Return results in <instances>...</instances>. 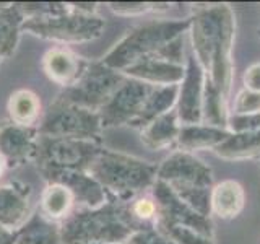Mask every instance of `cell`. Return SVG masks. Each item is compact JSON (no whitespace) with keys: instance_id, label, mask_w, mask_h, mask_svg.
<instances>
[{"instance_id":"obj_1","label":"cell","mask_w":260,"mask_h":244,"mask_svg":"<svg viewBox=\"0 0 260 244\" xmlns=\"http://www.w3.org/2000/svg\"><path fill=\"white\" fill-rule=\"evenodd\" d=\"M192 54L199 60L205 75L224 96H230L234 62L233 47L236 20L230 5H211L199 8L190 16Z\"/></svg>"},{"instance_id":"obj_2","label":"cell","mask_w":260,"mask_h":244,"mask_svg":"<svg viewBox=\"0 0 260 244\" xmlns=\"http://www.w3.org/2000/svg\"><path fill=\"white\" fill-rule=\"evenodd\" d=\"M60 225L62 244H127L142 225L128 202L108 200L98 208H75Z\"/></svg>"},{"instance_id":"obj_3","label":"cell","mask_w":260,"mask_h":244,"mask_svg":"<svg viewBox=\"0 0 260 244\" xmlns=\"http://www.w3.org/2000/svg\"><path fill=\"white\" fill-rule=\"evenodd\" d=\"M86 171L103 186L108 197L117 202L143 195L158 177V165L104 146Z\"/></svg>"},{"instance_id":"obj_4","label":"cell","mask_w":260,"mask_h":244,"mask_svg":"<svg viewBox=\"0 0 260 244\" xmlns=\"http://www.w3.org/2000/svg\"><path fill=\"white\" fill-rule=\"evenodd\" d=\"M190 18L187 20H151L132 28L127 35L119 39L101 62L109 69L124 72L132 64L156 55L162 47L173 39L189 33Z\"/></svg>"},{"instance_id":"obj_5","label":"cell","mask_w":260,"mask_h":244,"mask_svg":"<svg viewBox=\"0 0 260 244\" xmlns=\"http://www.w3.org/2000/svg\"><path fill=\"white\" fill-rule=\"evenodd\" d=\"M158 181L166 182L181 200L203 217H210L213 173L195 153L176 150L158 166Z\"/></svg>"},{"instance_id":"obj_6","label":"cell","mask_w":260,"mask_h":244,"mask_svg":"<svg viewBox=\"0 0 260 244\" xmlns=\"http://www.w3.org/2000/svg\"><path fill=\"white\" fill-rule=\"evenodd\" d=\"M69 12L23 21V33L57 44H78L98 39L106 23L98 15V4L69 2Z\"/></svg>"},{"instance_id":"obj_7","label":"cell","mask_w":260,"mask_h":244,"mask_svg":"<svg viewBox=\"0 0 260 244\" xmlns=\"http://www.w3.org/2000/svg\"><path fill=\"white\" fill-rule=\"evenodd\" d=\"M101 148L100 140L39 135L32 163H36L39 173L63 169L86 171Z\"/></svg>"},{"instance_id":"obj_8","label":"cell","mask_w":260,"mask_h":244,"mask_svg":"<svg viewBox=\"0 0 260 244\" xmlns=\"http://www.w3.org/2000/svg\"><path fill=\"white\" fill-rule=\"evenodd\" d=\"M103 130L98 111L62 103L59 100H54L49 106L38 126L39 135L80 138V140H100Z\"/></svg>"},{"instance_id":"obj_9","label":"cell","mask_w":260,"mask_h":244,"mask_svg":"<svg viewBox=\"0 0 260 244\" xmlns=\"http://www.w3.org/2000/svg\"><path fill=\"white\" fill-rule=\"evenodd\" d=\"M124 80V73L109 69L101 60L89 62L77 83L63 88L55 100L91 111H100Z\"/></svg>"},{"instance_id":"obj_10","label":"cell","mask_w":260,"mask_h":244,"mask_svg":"<svg viewBox=\"0 0 260 244\" xmlns=\"http://www.w3.org/2000/svg\"><path fill=\"white\" fill-rule=\"evenodd\" d=\"M153 86L134 78H127L112 93L103 108L98 111L101 117L103 129H112L120 126H130L142 112L146 98Z\"/></svg>"},{"instance_id":"obj_11","label":"cell","mask_w":260,"mask_h":244,"mask_svg":"<svg viewBox=\"0 0 260 244\" xmlns=\"http://www.w3.org/2000/svg\"><path fill=\"white\" fill-rule=\"evenodd\" d=\"M150 191L158 208L154 223L189 226L192 230H197L199 233L213 238V225H211L210 217H203L187 205L166 182L156 179V182L153 184Z\"/></svg>"},{"instance_id":"obj_12","label":"cell","mask_w":260,"mask_h":244,"mask_svg":"<svg viewBox=\"0 0 260 244\" xmlns=\"http://www.w3.org/2000/svg\"><path fill=\"white\" fill-rule=\"evenodd\" d=\"M205 70L190 52L185 60V73L179 83L176 112L181 126L202 124L203 86H205Z\"/></svg>"},{"instance_id":"obj_13","label":"cell","mask_w":260,"mask_h":244,"mask_svg":"<svg viewBox=\"0 0 260 244\" xmlns=\"http://www.w3.org/2000/svg\"><path fill=\"white\" fill-rule=\"evenodd\" d=\"M46 182H59L72 192L75 208H98L109 200L103 186L88 171H44L41 173Z\"/></svg>"},{"instance_id":"obj_14","label":"cell","mask_w":260,"mask_h":244,"mask_svg":"<svg viewBox=\"0 0 260 244\" xmlns=\"http://www.w3.org/2000/svg\"><path fill=\"white\" fill-rule=\"evenodd\" d=\"M38 127H24L5 122L0 126V157L7 168H20L29 161H35Z\"/></svg>"},{"instance_id":"obj_15","label":"cell","mask_w":260,"mask_h":244,"mask_svg":"<svg viewBox=\"0 0 260 244\" xmlns=\"http://www.w3.org/2000/svg\"><path fill=\"white\" fill-rule=\"evenodd\" d=\"M32 189L24 182H8L0 186V228L16 233L32 215Z\"/></svg>"},{"instance_id":"obj_16","label":"cell","mask_w":260,"mask_h":244,"mask_svg":"<svg viewBox=\"0 0 260 244\" xmlns=\"http://www.w3.org/2000/svg\"><path fill=\"white\" fill-rule=\"evenodd\" d=\"M89 60L65 47H52L43 55V70L47 78L62 88L77 83L83 75Z\"/></svg>"},{"instance_id":"obj_17","label":"cell","mask_w":260,"mask_h":244,"mask_svg":"<svg viewBox=\"0 0 260 244\" xmlns=\"http://www.w3.org/2000/svg\"><path fill=\"white\" fill-rule=\"evenodd\" d=\"M127 78L143 81L151 86H171L179 85L184 78L185 65L168 62L156 55L145 57V59L132 64L124 72Z\"/></svg>"},{"instance_id":"obj_18","label":"cell","mask_w":260,"mask_h":244,"mask_svg":"<svg viewBox=\"0 0 260 244\" xmlns=\"http://www.w3.org/2000/svg\"><path fill=\"white\" fill-rule=\"evenodd\" d=\"M246 205V191L241 182L234 179L224 181L211 187L210 211L221 220H233L238 217Z\"/></svg>"},{"instance_id":"obj_19","label":"cell","mask_w":260,"mask_h":244,"mask_svg":"<svg viewBox=\"0 0 260 244\" xmlns=\"http://www.w3.org/2000/svg\"><path fill=\"white\" fill-rule=\"evenodd\" d=\"M231 132L228 129L211 127L207 124H195V126H181L177 137V148L182 151L195 153L200 150L213 151L218 145H221Z\"/></svg>"},{"instance_id":"obj_20","label":"cell","mask_w":260,"mask_h":244,"mask_svg":"<svg viewBox=\"0 0 260 244\" xmlns=\"http://www.w3.org/2000/svg\"><path fill=\"white\" fill-rule=\"evenodd\" d=\"M179 130H181V122L177 119L176 109H173L142 129L140 140L150 150H165L177 143Z\"/></svg>"},{"instance_id":"obj_21","label":"cell","mask_w":260,"mask_h":244,"mask_svg":"<svg viewBox=\"0 0 260 244\" xmlns=\"http://www.w3.org/2000/svg\"><path fill=\"white\" fill-rule=\"evenodd\" d=\"M177 93H179V85L153 86L151 93L148 95V98H146V101L143 104L142 112L138 114V117L130 124V127L142 130L156 117L176 109Z\"/></svg>"},{"instance_id":"obj_22","label":"cell","mask_w":260,"mask_h":244,"mask_svg":"<svg viewBox=\"0 0 260 244\" xmlns=\"http://www.w3.org/2000/svg\"><path fill=\"white\" fill-rule=\"evenodd\" d=\"M15 244H62L60 225L51 222L41 211H32L29 220L16 231Z\"/></svg>"},{"instance_id":"obj_23","label":"cell","mask_w":260,"mask_h":244,"mask_svg":"<svg viewBox=\"0 0 260 244\" xmlns=\"http://www.w3.org/2000/svg\"><path fill=\"white\" fill-rule=\"evenodd\" d=\"M216 157L231 161L252 160L260 157V129L249 132L231 134L213 150Z\"/></svg>"},{"instance_id":"obj_24","label":"cell","mask_w":260,"mask_h":244,"mask_svg":"<svg viewBox=\"0 0 260 244\" xmlns=\"http://www.w3.org/2000/svg\"><path fill=\"white\" fill-rule=\"evenodd\" d=\"M75 210V199L65 186L59 182H46V189L41 195L39 211L51 222H63Z\"/></svg>"},{"instance_id":"obj_25","label":"cell","mask_w":260,"mask_h":244,"mask_svg":"<svg viewBox=\"0 0 260 244\" xmlns=\"http://www.w3.org/2000/svg\"><path fill=\"white\" fill-rule=\"evenodd\" d=\"M10 122L24 127H38L36 122L41 116V101L31 89H16L7 103Z\"/></svg>"},{"instance_id":"obj_26","label":"cell","mask_w":260,"mask_h":244,"mask_svg":"<svg viewBox=\"0 0 260 244\" xmlns=\"http://www.w3.org/2000/svg\"><path fill=\"white\" fill-rule=\"evenodd\" d=\"M231 112L228 109V96L211 83V80L205 77L203 86V104H202V124L211 127L228 129Z\"/></svg>"},{"instance_id":"obj_27","label":"cell","mask_w":260,"mask_h":244,"mask_svg":"<svg viewBox=\"0 0 260 244\" xmlns=\"http://www.w3.org/2000/svg\"><path fill=\"white\" fill-rule=\"evenodd\" d=\"M23 15L15 4L0 7V59H8L20 43L23 33Z\"/></svg>"},{"instance_id":"obj_28","label":"cell","mask_w":260,"mask_h":244,"mask_svg":"<svg viewBox=\"0 0 260 244\" xmlns=\"http://www.w3.org/2000/svg\"><path fill=\"white\" fill-rule=\"evenodd\" d=\"M154 228L159 230L162 234H166L168 238L173 239L176 244H215L211 236L202 234L197 230H192L189 226L154 223Z\"/></svg>"},{"instance_id":"obj_29","label":"cell","mask_w":260,"mask_h":244,"mask_svg":"<svg viewBox=\"0 0 260 244\" xmlns=\"http://www.w3.org/2000/svg\"><path fill=\"white\" fill-rule=\"evenodd\" d=\"M108 8L120 16H138L150 12L168 10L169 4H153V2H109Z\"/></svg>"},{"instance_id":"obj_30","label":"cell","mask_w":260,"mask_h":244,"mask_svg":"<svg viewBox=\"0 0 260 244\" xmlns=\"http://www.w3.org/2000/svg\"><path fill=\"white\" fill-rule=\"evenodd\" d=\"M130 211L135 217L137 222H140L142 225H154V220H156V202L150 195H138L137 199L128 202Z\"/></svg>"},{"instance_id":"obj_31","label":"cell","mask_w":260,"mask_h":244,"mask_svg":"<svg viewBox=\"0 0 260 244\" xmlns=\"http://www.w3.org/2000/svg\"><path fill=\"white\" fill-rule=\"evenodd\" d=\"M254 112H260V93H254L242 88L238 93V96H236L231 114L241 116V114H254Z\"/></svg>"},{"instance_id":"obj_32","label":"cell","mask_w":260,"mask_h":244,"mask_svg":"<svg viewBox=\"0 0 260 244\" xmlns=\"http://www.w3.org/2000/svg\"><path fill=\"white\" fill-rule=\"evenodd\" d=\"M127 244H176V242L173 239H169L166 234H162L159 230H156L153 225L135 231L130 236Z\"/></svg>"},{"instance_id":"obj_33","label":"cell","mask_w":260,"mask_h":244,"mask_svg":"<svg viewBox=\"0 0 260 244\" xmlns=\"http://www.w3.org/2000/svg\"><path fill=\"white\" fill-rule=\"evenodd\" d=\"M260 129V112L254 114H231L230 122H228V130L231 134L239 132H249V130H258Z\"/></svg>"},{"instance_id":"obj_34","label":"cell","mask_w":260,"mask_h":244,"mask_svg":"<svg viewBox=\"0 0 260 244\" xmlns=\"http://www.w3.org/2000/svg\"><path fill=\"white\" fill-rule=\"evenodd\" d=\"M242 83L244 88L249 89V92L260 93V62L252 64L250 67L246 69L242 77Z\"/></svg>"},{"instance_id":"obj_35","label":"cell","mask_w":260,"mask_h":244,"mask_svg":"<svg viewBox=\"0 0 260 244\" xmlns=\"http://www.w3.org/2000/svg\"><path fill=\"white\" fill-rule=\"evenodd\" d=\"M15 239H16V233L5 231L0 228V244H15Z\"/></svg>"},{"instance_id":"obj_36","label":"cell","mask_w":260,"mask_h":244,"mask_svg":"<svg viewBox=\"0 0 260 244\" xmlns=\"http://www.w3.org/2000/svg\"><path fill=\"white\" fill-rule=\"evenodd\" d=\"M7 169V166H5V161L2 160V157H0V177H2V174H4V171Z\"/></svg>"},{"instance_id":"obj_37","label":"cell","mask_w":260,"mask_h":244,"mask_svg":"<svg viewBox=\"0 0 260 244\" xmlns=\"http://www.w3.org/2000/svg\"><path fill=\"white\" fill-rule=\"evenodd\" d=\"M258 38H260V29H258Z\"/></svg>"},{"instance_id":"obj_38","label":"cell","mask_w":260,"mask_h":244,"mask_svg":"<svg viewBox=\"0 0 260 244\" xmlns=\"http://www.w3.org/2000/svg\"><path fill=\"white\" fill-rule=\"evenodd\" d=\"M2 62H4V60H2V59H0V64H2Z\"/></svg>"}]
</instances>
